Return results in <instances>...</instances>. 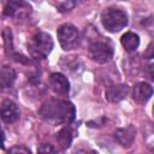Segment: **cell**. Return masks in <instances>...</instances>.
I'll list each match as a JSON object with an SVG mask.
<instances>
[{
	"mask_svg": "<svg viewBox=\"0 0 154 154\" xmlns=\"http://www.w3.org/2000/svg\"><path fill=\"white\" fill-rule=\"evenodd\" d=\"M57 35H58L59 43H60V46H61V48L64 51L75 49L79 45V40H81L79 31L72 24L66 23V24L60 25L58 28Z\"/></svg>",
	"mask_w": 154,
	"mask_h": 154,
	"instance_id": "4",
	"label": "cell"
},
{
	"mask_svg": "<svg viewBox=\"0 0 154 154\" xmlns=\"http://www.w3.org/2000/svg\"><path fill=\"white\" fill-rule=\"evenodd\" d=\"M16 79H17V73L12 67L6 65L0 67V89L12 88Z\"/></svg>",
	"mask_w": 154,
	"mask_h": 154,
	"instance_id": "11",
	"label": "cell"
},
{
	"mask_svg": "<svg viewBox=\"0 0 154 154\" xmlns=\"http://www.w3.org/2000/svg\"><path fill=\"white\" fill-rule=\"evenodd\" d=\"M53 48V40L49 34L38 31L34 34L28 41L29 54L35 59H45Z\"/></svg>",
	"mask_w": 154,
	"mask_h": 154,
	"instance_id": "2",
	"label": "cell"
},
{
	"mask_svg": "<svg viewBox=\"0 0 154 154\" xmlns=\"http://www.w3.org/2000/svg\"><path fill=\"white\" fill-rule=\"evenodd\" d=\"M48 85L58 95H66L70 90V83L67 78L59 72H53L48 77Z\"/></svg>",
	"mask_w": 154,
	"mask_h": 154,
	"instance_id": "6",
	"label": "cell"
},
{
	"mask_svg": "<svg viewBox=\"0 0 154 154\" xmlns=\"http://www.w3.org/2000/svg\"><path fill=\"white\" fill-rule=\"evenodd\" d=\"M37 154H60V152L49 143H42L37 148Z\"/></svg>",
	"mask_w": 154,
	"mask_h": 154,
	"instance_id": "15",
	"label": "cell"
},
{
	"mask_svg": "<svg viewBox=\"0 0 154 154\" xmlns=\"http://www.w3.org/2000/svg\"><path fill=\"white\" fill-rule=\"evenodd\" d=\"M57 141H58V144L60 148L63 149H66L71 146V142H72V131L70 128L65 126L63 128L58 134H57Z\"/></svg>",
	"mask_w": 154,
	"mask_h": 154,
	"instance_id": "13",
	"label": "cell"
},
{
	"mask_svg": "<svg viewBox=\"0 0 154 154\" xmlns=\"http://www.w3.org/2000/svg\"><path fill=\"white\" fill-rule=\"evenodd\" d=\"M135 137H136V130L132 125H128L116 131V138L123 147H130Z\"/></svg>",
	"mask_w": 154,
	"mask_h": 154,
	"instance_id": "10",
	"label": "cell"
},
{
	"mask_svg": "<svg viewBox=\"0 0 154 154\" xmlns=\"http://www.w3.org/2000/svg\"><path fill=\"white\" fill-rule=\"evenodd\" d=\"M0 132H1V129H0Z\"/></svg>",
	"mask_w": 154,
	"mask_h": 154,
	"instance_id": "19",
	"label": "cell"
},
{
	"mask_svg": "<svg viewBox=\"0 0 154 154\" xmlns=\"http://www.w3.org/2000/svg\"><path fill=\"white\" fill-rule=\"evenodd\" d=\"M101 23L109 32H118L128 24V14L125 11L116 7L105 8L101 13Z\"/></svg>",
	"mask_w": 154,
	"mask_h": 154,
	"instance_id": "3",
	"label": "cell"
},
{
	"mask_svg": "<svg viewBox=\"0 0 154 154\" xmlns=\"http://www.w3.org/2000/svg\"><path fill=\"white\" fill-rule=\"evenodd\" d=\"M89 58L97 64H106L113 58V47L103 41H96L89 46Z\"/></svg>",
	"mask_w": 154,
	"mask_h": 154,
	"instance_id": "5",
	"label": "cell"
},
{
	"mask_svg": "<svg viewBox=\"0 0 154 154\" xmlns=\"http://www.w3.org/2000/svg\"><path fill=\"white\" fill-rule=\"evenodd\" d=\"M152 94H153V88L150 84H148L146 82L136 83L132 88V99L135 102H137L140 105L146 103L150 99Z\"/></svg>",
	"mask_w": 154,
	"mask_h": 154,
	"instance_id": "8",
	"label": "cell"
},
{
	"mask_svg": "<svg viewBox=\"0 0 154 154\" xmlns=\"http://www.w3.org/2000/svg\"><path fill=\"white\" fill-rule=\"evenodd\" d=\"M83 154H97V152H95V150H87Z\"/></svg>",
	"mask_w": 154,
	"mask_h": 154,
	"instance_id": "18",
	"label": "cell"
},
{
	"mask_svg": "<svg viewBox=\"0 0 154 154\" xmlns=\"http://www.w3.org/2000/svg\"><path fill=\"white\" fill-rule=\"evenodd\" d=\"M129 93V88L126 84H117V85H109L106 89V99L109 102H118L123 100Z\"/></svg>",
	"mask_w": 154,
	"mask_h": 154,
	"instance_id": "9",
	"label": "cell"
},
{
	"mask_svg": "<svg viewBox=\"0 0 154 154\" xmlns=\"http://www.w3.org/2000/svg\"><path fill=\"white\" fill-rule=\"evenodd\" d=\"M40 117L53 125H63L69 124L75 119L76 109L73 103L63 99H48L45 101L40 109Z\"/></svg>",
	"mask_w": 154,
	"mask_h": 154,
	"instance_id": "1",
	"label": "cell"
},
{
	"mask_svg": "<svg viewBox=\"0 0 154 154\" xmlns=\"http://www.w3.org/2000/svg\"><path fill=\"white\" fill-rule=\"evenodd\" d=\"M120 42H122V46L124 47V49L129 53L131 52H135L138 46H140V37L137 34L132 32V31H128L125 32L122 38H120Z\"/></svg>",
	"mask_w": 154,
	"mask_h": 154,
	"instance_id": "12",
	"label": "cell"
},
{
	"mask_svg": "<svg viewBox=\"0 0 154 154\" xmlns=\"http://www.w3.org/2000/svg\"><path fill=\"white\" fill-rule=\"evenodd\" d=\"M0 117L4 123L12 124L19 118L18 106L12 100H4L0 106Z\"/></svg>",
	"mask_w": 154,
	"mask_h": 154,
	"instance_id": "7",
	"label": "cell"
},
{
	"mask_svg": "<svg viewBox=\"0 0 154 154\" xmlns=\"http://www.w3.org/2000/svg\"><path fill=\"white\" fill-rule=\"evenodd\" d=\"M7 154H31L30 150L24 146H14L8 149Z\"/></svg>",
	"mask_w": 154,
	"mask_h": 154,
	"instance_id": "16",
	"label": "cell"
},
{
	"mask_svg": "<svg viewBox=\"0 0 154 154\" xmlns=\"http://www.w3.org/2000/svg\"><path fill=\"white\" fill-rule=\"evenodd\" d=\"M2 36H4V42H5V52L7 55H12L14 52L13 48V40H12V32L8 28H5L2 31Z\"/></svg>",
	"mask_w": 154,
	"mask_h": 154,
	"instance_id": "14",
	"label": "cell"
},
{
	"mask_svg": "<svg viewBox=\"0 0 154 154\" xmlns=\"http://www.w3.org/2000/svg\"><path fill=\"white\" fill-rule=\"evenodd\" d=\"M76 5V2H63V4H60L59 5V8H60V11L61 12H66V11H70V8L71 7H73Z\"/></svg>",
	"mask_w": 154,
	"mask_h": 154,
	"instance_id": "17",
	"label": "cell"
}]
</instances>
